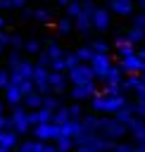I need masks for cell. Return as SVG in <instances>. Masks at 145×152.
Instances as JSON below:
<instances>
[{
	"label": "cell",
	"mask_w": 145,
	"mask_h": 152,
	"mask_svg": "<svg viewBox=\"0 0 145 152\" xmlns=\"http://www.w3.org/2000/svg\"><path fill=\"white\" fill-rule=\"evenodd\" d=\"M97 131L105 135V138H112V140H119V138H124L126 133H128V128H126V124L124 121H119L116 116H105V119H100L97 116Z\"/></svg>",
	"instance_id": "7a4b0ae2"
},
{
	"label": "cell",
	"mask_w": 145,
	"mask_h": 152,
	"mask_svg": "<svg viewBox=\"0 0 145 152\" xmlns=\"http://www.w3.org/2000/svg\"><path fill=\"white\" fill-rule=\"evenodd\" d=\"M26 55H31V57H38V52L43 50L40 48V40L38 38H24V48H21Z\"/></svg>",
	"instance_id": "44dd1931"
},
{
	"label": "cell",
	"mask_w": 145,
	"mask_h": 152,
	"mask_svg": "<svg viewBox=\"0 0 145 152\" xmlns=\"http://www.w3.org/2000/svg\"><path fill=\"white\" fill-rule=\"evenodd\" d=\"M69 119H74L69 107H57V109L52 112V121H57V124H64V121H69Z\"/></svg>",
	"instance_id": "484cf974"
},
{
	"label": "cell",
	"mask_w": 145,
	"mask_h": 152,
	"mask_svg": "<svg viewBox=\"0 0 145 152\" xmlns=\"http://www.w3.org/2000/svg\"><path fill=\"white\" fill-rule=\"evenodd\" d=\"M7 83H10V69H0V90H5Z\"/></svg>",
	"instance_id": "74e56055"
},
{
	"label": "cell",
	"mask_w": 145,
	"mask_h": 152,
	"mask_svg": "<svg viewBox=\"0 0 145 152\" xmlns=\"http://www.w3.org/2000/svg\"><path fill=\"white\" fill-rule=\"evenodd\" d=\"M31 19H36V21H43V24H48L50 19H52V14L48 12V10H33V17Z\"/></svg>",
	"instance_id": "e575fe53"
},
{
	"label": "cell",
	"mask_w": 145,
	"mask_h": 152,
	"mask_svg": "<svg viewBox=\"0 0 145 152\" xmlns=\"http://www.w3.org/2000/svg\"><path fill=\"white\" fill-rule=\"evenodd\" d=\"M64 12H67V17H71V19H76L78 14H83V5H81V0H69V2L64 5Z\"/></svg>",
	"instance_id": "603a6c76"
},
{
	"label": "cell",
	"mask_w": 145,
	"mask_h": 152,
	"mask_svg": "<svg viewBox=\"0 0 145 152\" xmlns=\"http://www.w3.org/2000/svg\"><path fill=\"white\" fill-rule=\"evenodd\" d=\"M78 121H81V131H86V133H95L97 131V116L95 114H86Z\"/></svg>",
	"instance_id": "7402d4cb"
},
{
	"label": "cell",
	"mask_w": 145,
	"mask_h": 152,
	"mask_svg": "<svg viewBox=\"0 0 145 152\" xmlns=\"http://www.w3.org/2000/svg\"><path fill=\"white\" fill-rule=\"evenodd\" d=\"M67 78L71 81V86H76V83H88V81H93L95 74H93L90 64L81 62V64H76V66H71V69L67 71Z\"/></svg>",
	"instance_id": "5b68a950"
},
{
	"label": "cell",
	"mask_w": 145,
	"mask_h": 152,
	"mask_svg": "<svg viewBox=\"0 0 145 152\" xmlns=\"http://www.w3.org/2000/svg\"><path fill=\"white\" fill-rule=\"evenodd\" d=\"M55 26H57V31H59V33H64V36H67V33H71V31H74V19H71V17H62Z\"/></svg>",
	"instance_id": "4316f807"
},
{
	"label": "cell",
	"mask_w": 145,
	"mask_h": 152,
	"mask_svg": "<svg viewBox=\"0 0 145 152\" xmlns=\"http://www.w3.org/2000/svg\"><path fill=\"white\" fill-rule=\"evenodd\" d=\"M2 26H5V19H2V17H0V28H2Z\"/></svg>",
	"instance_id": "11a10c76"
},
{
	"label": "cell",
	"mask_w": 145,
	"mask_h": 152,
	"mask_svg": "<svg viewBox=\"0 0 145 152\" xmlns=\"http://www.w3.org/2000/svg\"><path fill=\"white\" fill-rule=\"evenodd\" d=\"M10 128H14L19 135L31 131V121H29V109L24 104H14L10 112Z\"/></svg>",
	"instance_id": "3957f363"
},
{
	"label": "cell",
	"mask_w": 145,
	"mask_h": 152,
	"mask_svg": "<svg viewBox=\"0 0 145 152\" xmlns=\"http://www.w3.org/2000/svg\"><path fill=\"white\" fill-rule=\"evenodd\" d=\"M19 145V133L14 128H5L0 131V152H7V150H14Z\"/></svg>",
	"instance_id": "4fadbf2b"
},
{
	"label": "cell",
	"mask_w": 145,
	"mask_h": 152,
	"mask_svg": "<svg viewBox=\"0 0 145 152\" xmlns=\"http://www.w3.org/2000/svg\"><path fill=\"white\" fill-rule=\"evenodd\" d=\"M12 2H14V10H21V7H24L29 0H12Z\"/></svg>",
	"instance_id": "bcb514c9"
},
{
	"label": "cell",
	"mask_w": 145,
	"mask_h": 152,
	"mask_svg": "<svg viewBox=\"0 0 145 152\" xmlns=\"http://www.w3.org/2000/svg\"><path fill=\"white\" fill-rule=\"evenodd\" d=\"M140 78L145 81V64H143V69H140Z\"/></svg>",
	"instance_id": "c3c4849f"
},
{
	"label": "cell",
	"mask_w": 145,
	"mask_h": 152,
	"mask_svg": "<svg viewBox=\"0 0 145 152\" xmlns=\"http://www.w3.org/2000/svg\"><path fill=\"white\" fill-rule=\"evenodd\" d=\"M21 100H24V93H21V88L17 86V83H7L5 86V102L10 104V107H14V104H21Z\"/></svg>",
	"instance_id": "5bb4252c"
},
{
	"label": "cell",
	"mask_w": 145,
	"mask_h": 152,
	"mask_svg": "<svg viewBox=\"0 0 145 152\" xmlns=\"http://www.w3.org/2000/svg\"><path fill=\"white\" fill-rule=\"evenodd\" d=\"M114 150H119V152H131V150H133V145H131V142H116V145H114Z\"/></svg>",
	"instance_id": "b9f144b4"
},
{
	"label": "cell",
	"mask_w": 145,
	"mask_h": 152,
	"mask_svg": "<svg viewBox=\"0 0 145 152\" xmlns=\"http://www.w3.org/2000/svg\"><path fill=\"white\" fill-rule=\"evenodd\" d=\"M69 109H71V116H74V119L81 116V107H78V104H69Z\"/></svg>",
	"instance_id": "ee69618b"
},
{
	"label": "cell",
	"mask_w": 145,
	"mask_h": 152,
	"mask_svg": "<svg viewBox=\"0 0 145 152\" xmlns=\"http://www.w3.org/2000/svg\"><path fill=\"white\" fill-rule=\"evenodd\" d=\"M126 38H128L131 43H143V40H145V28H140V26H133V24H131V28L126 31Z\"/></svg>",
	"instance_id": "cb8c5ba5"
},
{
	"label": "cell",
	"mask_w": 145,
	"mask_h": 152,
	"mask_svg": "<svg viewBox=\"0 0 145 152\" xmlns=\"http://www.w3.org/2000/svg\"><path fill=\"white\" fill-rule=\"evenodd\" d=\"M48 74H50V69L48 66H40V64H36V69H33V76H31V81H33V86H36V90L38 93H52L50 90V81H48Z\"/></svg>",
	"instance_id": "9c48e42d"
},
{
	"label": "cell",
	"mask_w": 145,
	"mask_h": 152,
	"mask_svg": "<svg viewBox=\"0 0 145 152\" xmlns=\"http://www.w3.org/2000/svg\"><path fill=\"white\" fill-rule=\"evenodd\" d=\"M133 26H140V28H145V10H143L140 14H135V17H133Z\"/></svg>",
	"instance_id": "ab89813d"
},
{
	"label": "cell",
	"mask_w": 145,
	"mask_h": 152,
	"mask_svg": "<svg viewBox=\"0 0 145 152\" xmlns=\"http://www.w3.org/2000/svg\"><path fill=\"white\" fill-rule=\"evenodd\" d=\"M7 48H12V50H21V48H24V38H21L19 33H10Z\"/></svg>",
	"instance_id": "1f68e13d"
},
{
	"label": "cell",
	"mask_w": 145,
	"mask_h": 152,
	"mask_svg": "<svg viewBox=\"0 0 145 152\" xmlns=\"http://www.w3.org/2000/svg\"><path fill=\"white\" fill-rule=\"evenodd\" d=\"M109 12L119 17H131L133 14V0H109Z\"/></svg>",
	"instance_id": "9a60e30c"
},
{
	"label": "cell",
	"mask_w": 145,
	"mask_h": 152,
	"mask_svg": "<svg viewBox=\"0 0 145 152\" xmlns=\"http://www.w3.org/2000/svg\"><path fill=\"white\" fill-rule=\"evenodd\" d=\"M2 52H5V43H0V55H2Z\"/></svg>",
	"instance_id": "f5cc1de1"
},
{
	"label": "cell",
	"mask_w": 145,
	"mask_h": 152,
	"mask_svg": "<svg viewBox=\"0 0 145 152\" xmlns=\"http://www.w3.org/2000/svg\"><path fill=\"white\" fill-rule=\"evenodd\" d=\"M19 59H21V55H19V50H10V55H7V66L12 69V66H14V64H17Z\"/></svg>",
	"instance_id": "8d00e7d4"
},
{
	"label": "cell",
	"mask_w": 145,
	"mask_h": 152,
	"mask_svg": "<svg viewBox=\"0 0 145 152\" xmlns=\"http://www.w3.org/2000/svg\"><path fill=\"white\" fill-rule=\"evenodd\" d=\"M126 102H128V100H126V95H124V93H121V95L95 93V95L90 97V109H93V112H97V114H114V112H119Z\"/></svg>",
	"instance_id": "6da1fadb"
},
{
	"label": "cell",
	"mask_w": 145,
	"mask_h": 152,
	"mask_svg": "<svg viewBox=\"0 0 145 152\" xmlns=\"http://www.w3.org/2000/svg\"><path fill=\"white\" fill-rule=\"evenodd\" d=\"M64 64H67V71H69L71 66H76V64H81V59H78V55H76V50H74V52H64Z\"/></svg>",
	"instance_id": "d6a6232c"
},
{
	"label": "cell",
	"mask_w": 145,
	"mask_h": 152,
	"mask_svg": "<svg viewBox=\"0 0 145 152\" xmlns=\"http://www.w3.org/2000/svg\"><path fill=\"white\" fill-rule=\"evenodd\" d=\"M135 147H138V150H143V152H145V140H140V142H138V145H135Z\"/></svg>",
	"instance_id": "7dc6e473"
},
{
	"label": "cell",
	"mask_w": 145,
	"mask_h": 152,
	"mask_svg": "<svg viewBox=\"0 0 145 152\" xmlns=\"http://www.w3.org/2000/svg\"><path fill=\"white\" fill-rule=\"evenodd\" d=\"M119 57H121V59H119V66H121L124 74H140L145 59H143L138 52H126V55H119Z\"/></svg>",
	"instance_id": "8992f818"
},
{
	"label": "cell",
	"mask_w": 145,
	"mask_h": 152,
	"mask_svg": "<svg viewBox=\"0 0 145 152\" xmlns=\"http://www.w3.org/2000/svg\"><path fill=\"white\" fill-rule=\"evenodd\" d=\"M33 128V138H38V140H45V142H55L57 138H59V124L57 121H45V124H36V126H31Z\"/></svg>",
	"instance_id": "277c9868"
},
{
	"label": "cell",
	"mask_w": 145,
	"mask_h": 152,
	"mask_svg": "<svg viewBox=\"0 0 145 152\" xmlns=\"http://www.w3.org/2000/svg\"><path fill=\"white\" fill-rule=\"evenodd\" d=\"M0 10H14V2L12 0H0Z\"/></svg>",
	"instance_id": "f6af8a7d"
},
{
	"label": "cell",
	"mask_w": 145,
	"mask_h": 152,
	"mask_svg": "<svg viewBox=\"0 0 145 152\" xmlns=\"http://www.w3.org/2000/svg\"><path fill=\"white\" fill-rule=\"evenodd\" d=\"M95 93H97V88H95V83H93V81L71 86V100H78V102H83V100H90Z\"/></svg>",
	"instance_id": "30bf717a"
},
{
	"label": "cell",
	"mask_w": 145,
	"mask_h": 152,
	"mask_svg": "<svg viewBox=\"0 0 145 152\" xmlns=\"http://www.w3.org/2000/svg\"><path fill=\"white\" fill-rule=\"evenodd\" d=\"M74 31H78V33H90V31H95L93 28V21H90V14H78L76 19H74Z\"/></svg>",
	"instance_id": "ac0fdd59"
},
{
	"label": "cell",
	"mask_w": 145,
	"mask_h": 152,
	"mask_svg": "<svg viewBox=\"0 0 145 152\" xmlns=\"http://www.w3.org/2000/svg\"><path fill=\"white\" fill-rule=\"evenodd\" d=\"M138 7H140V10H145V0H138Z\"/></svg>",
	"instance_id": "681fc988"
},
{
	"label": "cell",
	"mask_w": 145,
	"mask_h": 152,
	"mask_svg": "<svg viewBox=\"0 0 145 152\" xmlns=\"http://www.w3.org/2000/svg\"><path fill=\"white\" fill-rule=\"evenodd\" d=\"M29 121H31V126H36V124H45V121H52V112L45 109V107L29 109Z\"/></svg>",
	"instance_id": "2e32d148"
},
{
	"label": "cell",
	"mask_w": 145,
	"mask_h": 152,
	"mask_svg": "<svg viewBox=\"0 0 145 152\" xmlns=\"http://www.w3.org/2000/svg\"><path fill=\"white\" fill-rule=\"evenodd\" d=\"M48 81H50V90H52V93H64V90H67V86H69L67 71H55V69H50Z\"/></svg>",
	"instance_id": "8fae6325"
},
{
	"label": "cell",
	"mask_w": 145,
	"mask_h": 152,
	"mask_svg": "<svg viewBox=\"0 0 145 152\" xmlns=\"http://www.w3.org/2000/svg\"><path fill=\"white\" fill-rule=\"evenodd\" d=\"M33 69H36V64H33L31 59H24V57H21L10 71H14V74H19V76H24V78H31V76H33Z\"/></svg>",
	"instance_id": "e0dca14e"
},
{
	"label": "cell",
	"mask_w": 145,
	"mask_h": 152,
	"mask_svg": "<svg viewBox=\"0 0 145 152\" xmlns=\"http://www.w3.org/2000/svg\"><path fill=\"white\" fill-rule=\"evenodd\" d=\"M102 93H107V95H121L124 93V86L121 83H105Z\"/></svg>",
	"instance_id": "836d02e7"
},
{
	"label": "cell",
	"mask_w": 145,
	"mask_h": 152,
	"mask_svg": "<svg viewBox=\"0 0 145 152\" xmlns=\"http://www.w3.org/2000/svg\"><path fill=\"white\" fill-rule=\"evenodd\" d=\"M21 104H24L26 109H38V107H43V93H38V90L26 93L24 100H21Z\"/></svg>",
	"instance_id": "d6986e66"
},
{
	"label": "cell",
	"mask_w": 145,
	"mask_h": 152,
	"mask_svg": "<svg viewBox=\"0 0 145 152\" xmlns=\"http://www.w3.org/2000/svg\"><path fill=\"white\" fill-rule=\"evenodd\" d=\"M138 55H140V57L145 59V48H140V50H138Z\"/></svg>",
	"instance_id": "f907efd6"
},
{
	"label": "cell",
	"mask_w": 145,
	"mask_h": 152,
	"mask_svg": "<svg viewBox=\"0 0 145 152\" xmlns=\"http://www.w3.org/2000/svg\"><path fill=\"white\" fill-rule=\"evenodd\" d=\"M109 66H112V57H109V52H95V55H93V59H90V69H93L95 78H102L105 71H107Z\"/></svg>",
	"instance_id": "ba28073f"
},
{
	"label": "cell",
	"mask_w": 145,
	"mask_h": 152,
	"mask_svg": "<svg viewBox=\"0 0 145 152\" xmlns=\"http://www.w3.org/2000/svg\"><path fill=\"white\" fill-rule=\"evenodd\" d=\"M43 52H45L50 59H57V57H62V55H64V50H62V45H59V43H48Z\"/></svg>",
	"instance_id": "83f0119b"
},
{
	"label": "cell",
	"mask_w": 145,
	"mask_h": 152,
	"mask_svg": "<svg viewBox=\"0 0 145 152\" xmlns=\"http://www.w3.org/2000/svg\"><path fill=\"white\" fill-rule=\"evenodd\" d=\"M90 21H93V28H95V31H109V26H112L109 10H107V7H97V5H95L93 14H90Z\"/></svg>",
	"instance_id": "52a82bcc"
},
{
	"label": "cell",
	"mask_w": 145,
	"mask_h": 152,
	"mask_svg": "<svg viewBox=\"0 0 145 152\" xmlns=\"http://www.w3.org/2000/svg\"><path fill=\"white\" fill-rule=\"evenodd\" d=\"M71 147H74V138H69V135H59V138L55 140V150L67 152V150H71Z\"/></svg>",
	"instance_id": "4dcf8cb0"
},
{
	"label": "cell",
	"mask_w": 145,
	"mask_h": 152,
	"mask_svg": "<svg viewBox=\"0 0 145 152\" xmlns=\"http://www.w3.org/2000/svg\"><path fill=\"white\" fill-rule=\"evenodd\" d=\"M114 45H116L119 55H126V52H135V50H133V43H131L126 36H119V38L114 40Z\"/></svg>",
	"instance_id": "d4e9b609"
},
{
	"label": "cell",
	"mask_w": 145,
	"mask_h": 152,
	"mask_svg": "<svg viewBox=\"0 0 145 152\" xmlns=\"http://www.w3.org/2000/svg\"><path fill=\"white\" fill-rule=\"evenodd\" d=\"M0 112H5V102L2 100H0Z\"/></svg>",
	"instance_id": "db71d44e"
},
{
	"label": "cell",
	"mask_w": 145,
	"mask_h": 152,
	"mask_svg": "<svg viewBox=\"0 0 145 152\" xmlns=\"http://www.w3.org/2000/svg\"><path fill=\"white\" fill-rule=\"evenodd\" d=\"M133 95H135V100H138V102H145V81L138 86V90H135Z\"/></svg>",
	"instance_id": "60d3db41"
},
{
	"label": "cell",
	"mask_w": 145,
	"mask_h": 152,
	"mask_svg": "<svg viewBox=\"0 0 145 152\" xmlns=\"http://www.w3.org/2000/svg\"><path fill=\"white\" fill-rule=\"evenodd\" d=\"M55 2H57V5H67L69 0H55Z\"/></svg>",
	"instance_id": "816d5d0a"
},
{
	"label": "cell",
	"mask_w": 145,
	"mask_h": 152,
	"mask_svg": "<svg viewBox=\"0 0 145 152\" xmlns=\"http://www.w3.org/2000/svg\"><path fill=\"white\" fill-rule=\"evenodd\" d=\"M90 45H93V50H95V52H109V43H107V40H102V38L93 40Z\"/></svg>",
	"instance_id": "d590c367"
},
{
	"label": "cell",
	"mask_w": 145,
	"mask_h": 152,
	"mask_svg": "<svg viewBox=\"0 0 145 152\" xmlns=\"http://www.w3.org/2000/svg\"><path fill=\"white\" fill-rule=\"evenodd\" d=\"M21 152H52L55 150V142L50 145V142H45V140H24V142H19L17 145Z\"/></svg>",
	"instance_id": "7c38bea8"
},
{
	"label": "cell",
	"mask_w": 145,
	"mask_h": 152,
	"mask_svg": "<svg viewBox=\"0 0 145 152\" xmlns=\"http://www.w3.org/2000/svg\"><path fill=\"white\" fill-rule=\"evenodd\" d=\"M10 128V116H5V112H0V131Z\"/></svg>",
	"instance_id": "7bdbcfd3"
},
{
	"label": "cell",
	"mask_w": 145,
	"mask_h": 152,
	"mask_svg": "<svg viewBox=\"0 0 145 152\" xmlns=\"http://www.w3.org/2000/svg\"><path fill=\"white\" fill-rule=\"evenodd\" d=\"M121 81H124V71L119 64H112L102 76V83H121Z\"/></svg>",
	"instance_id": "ffe728a7"
},
{
	"label": "cell",
	"mask_w": 145,
	"mask_h": 152,
	"mask_svg": "<svg viewBox=\"0 0 145 152\" xmlns=\"http://www.w3.org/2000/svg\"><path fill=\"white\" fill-rule=\"evenodd\" d=\"M133 114L140 116V119H145V102H135L133 104Z\"/></svg>",
	"instance_id": "f35d334b"
},
{
	"label": "cell",
	"mask_w": 145,
	"mask_h": 152,
	"mask_svg": "<svg viewBox=\"0 0 145 152\" xmlns=\"http://www.w3.org/2000/svg\"><path fill=\"white\" fill-rule=\"evenodd\" d=\"M43 107H45V109H50V112H55L57 107H62V102L55 97V93H52V95H50V93H45V95H43Z\"/></svg>",
	"instance_id": "f546056e"
},
{
	"label": "cell",
	"mask_w": 145,
	"mask_h": 152,
	"mask_svg": "<svg viewBox=\"0 0 145 152\" xmlns=\"http://www.w3.org/2000/svg\"><path fill=\"white\" fill-rule=\"evenodd\" d=\"M76 55H78L81 62H90L93 55H95V50H93V45H81V48H76Z\"/></svg>",
	"instance_id": "f1b7e54d"
}]
</instances>
